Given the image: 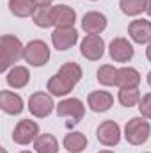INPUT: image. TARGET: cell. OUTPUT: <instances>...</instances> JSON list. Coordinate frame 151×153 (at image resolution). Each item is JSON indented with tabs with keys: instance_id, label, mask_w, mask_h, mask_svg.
<instances>
[{
	"instance_id": "cell-1",
	"label": "cell",
	"mask_w": 151,
	"mask_h": 153,
	"mask_svg": "<svg viewBox=\"0 0 151 153\" xmlns=\"http://www.w3.org/2000/svg\"><path fill=\"white\" fill-rule=\"evenodd\" d=\"M23 48L25 46L16 36H9V34L2 36L0 39V62H2L0 71L7 73L14 66V62H18V59L23 57Z\"/></svg>"
},
{
	"instance_id": "cell-2",
	"label": "cell",
	"mask_w": 151,
	"mask_h": 153,
	"mask_svg": "<svg viewBox=\"0 0 151 153\" xmlns=\"http://www.w3.org/2000/svg\"><path fill=\"white\" fill-rule=\"evenodd\" d=\"M151 126L144 117H132L126 126H124V139L133 144V146H141L150 139Z\"/></svg>"
},
{
	"instance_id": "cell-3",
	"label": "cell",
	"mask_w": 151,
	"mask_h": 153,
	"mask_svg": "<svg viewBox=\"0 0 151 153\" xmlns=\"http://www.w3.org/2000/svg\"><path fill=\"white\" fill-rule=\"evenodd\" d=\"M23 59L30 66H36V68L44 66L50 61V48L46 46L44 41L34 39V41H30V43L25 45V48H23Z\"/></svg>"
},
{
	"instance_id": "cell-4",
	"label": "cell",
	"mask_w": 151,
	"mask_h": 153,
	"mask_svg": "<svg viewBox=\"0 0 151 153\" xmlns=\"http://www.w3.org/2000/svg\"><path fill=\"white\" fill-rule=\"evenodd\" d=\"M53 109H55V103L52 94L48 93L38 91L29 98V111L34 117H46L53 112Z\"/></svg>"
},
{
	"instance_id": "cell-5",
	"label": "cell",
	"mask_w": 151,
	"mask_h": 153,
	"mask_svg": "<svg viewBox=\"0 0 151 153\" xmlns=\"http://www.w3.org/2000/svg\"><path fill=\"white\" fill-rule=\"evenodd\" d=\"M80 53L87 61H100L105 53V43L100 34H87L80 43Z\"/></svg>"
},
{
	"instance_id": "cell-6",
	"label": "cell",
	"mask_w": 151,
	"mask_h": 153,
	"mask_svg": "<svg viewBox=\"0 0 151 153\" xmlns=\"http://www.w3.org/2000/svg\"><path fill=\"white\" fill-rule=\"evenodd\" d=\"M39 135V126L36 121L32 119H21L18 121V125L14 126V132H13V141L16 144H29V143H34Z\"/></svg>"
},
{
	"instance_id": "cell-7",
	"label": "cell",
	"mask_w": 151,
	"mask_h": 153,
	"mask_svg": "<svg viewBox=\"0 0 151 153\" xmlns=\"http://www.w3.org/2000/svg\"><path fill=\"white\" fill-rule=\"evenodd\" d=\"M96 137L103 146L112 148L115 144H119V141H121V128L115 121H110V119L103 121V123H100V126L96 130Z\"/></svg>"
},
{
	"instance_id": "cell-8",
	"label": "cell",
	"mask_w": 151,
	"mask_h": 153,
	"mask_svg": "<svg viewBox=\"0 0 151 153\" xmlns=\"http://www.w3.org/2000/svg\"><path fill=\"white\" fill-rule=\"evenodd\" d=\"M50 20H52V27H55V29H61V27H73V25H75V20H76V13L70 7V5H64V4L52 5Z\"/></svg>"
},
{
	"instance_id": "cell-9",
	"label": "cell",
	"mask_w": 151,
	"mask_h": 153,
	"mask_svg": "<svg viewBox=\"0 0 151 153\" xmlns=\"http://www.w3.org/2000/svg\"><path fill=\"white\" fill-rule=\"evenodd\" d=\"M84 103L78 98H66L57 103V116L59 117H71L73 123H78L84 117Z\"/></svg>"
},
{
	"instance_id": "cell-10",
	"label": "cell",
	"mask_w": 151,
	"mask_h": 153,
	"mask_svg": "<svg viewBox=\"0 0 151 153\" xmlns=\"http://www.w3.org/2000/svg\"><path fill=\"white\" fill-rule=\"evenodd\" d=\"M109 53L115 62H128L133 57V46L126 38H114L109 46Z\"/></svg>"
},
{
	"instance_id": "cell-11",
	"label": "cell",
	"mask_w": 151,
	"mask_h": 153,
	"mask_svg": "<svg viewBox=\"0 0 151 153\" xmlns=\"http://www.w3.org/2000/svg\"><path fill=\"white\" fill-rule=\"evenodd\" d=\"M78 41V32L73 27H61L52 32V43L57 50H68Z\"/></svg>"
},
{
	"instance_id": "cell-12",
	"label": "cell",
	"mask_w": 151,
	"mask_h": 153,
	"mask_svg": "<svg viewBox=\"0 0 151 153\" xmlns=\"http://www.w3.org/2000/svg\"><path fill=\"white\" fill-rule=\"evenodd\" d=\"M128 34L139 45L151 43V22L150 20H133L128 25Z\"/></svg>"
},
{
	"instance_id": "cell-13",
	"label": "cell",
	"mask_w": 151,
	"mask_h": 153,
	"mask_svg": "<svg viewBox=\"0 0 151 153\" xmlns=\"http://www.w3.org/2000/svg\"><path fill=\"white\" fill-rule=\"evenodd\" d=\"M82 29L87 34H101L107 29V18H105V14H101L98 11L85 13L84 18H82Z\"/></svg>"
},
{
	"instance_id": "cell-14",
	"label": "cell",
	"mask_w": 151,
	"mask_h": 153,
	"mask_svg": "<svg viewBox=\"0 0 151 153\" xmlns=\"http://www.w3.org/2000/svg\"><path fill=\"white\" fill-rule=\"evenodd\" d=\"M87 105L93 112H107L114 105V96L109 91H93L87 96Z\"/></svg>"
},
{
	"instance_id": "cell-15",
	"label": "cell",
	"mask_w": 151,
	"mask_h": 153,
	"mask_svg": "<svg viewBox=\"0 0 151 153\" xmlns=\"http://www.w3.org/2000/svg\"><path fill=\"white\" fill-rule=\"evenodd\" d=\"M0 109L5 114H20L23 111V100L20 94L13 93V91H2L0 93Z\"/></svg>"
},
{
	"instance_id": "cell-16",
	"label": "cell",
	"mask_w": 151,
	"mask_h": 153,
	"mask_svg": "<svg viewBox=\"0 0 151 153\" xmlns=\"http://www.w3.org/2000/svg\"><path fill=\"white\" fill-rule=\"evenodd\" d=\"M30 80V71L25 66H13L7 73H5V82L14 87V89H21L29 84Z\"/></svg>"
},
{
	"instance_id": "cell-17",
	"label": "cell",
	"mask_w": 151,
	"mask_h": 153,
	"mask_svg": "<svg viewBox=\"0 0 151 153\" xmlns=\"http://www.w3.org/2000/svg\"><path fill=\"white\" fill-rule=\"evenodd\" d=\"M141 84V73L135 68H119L117 70V87H139Z\"/></svg>"
},
{
	"instance_id": "cell-18",
	"label": "cell",
	"mask_w": 151,
	"mask_h": 153,
	"mask_svg": "<svg viewBox=\"0 0 151 153\" xmlns=\"http://www.w3.org/2000/svg\"><path fill=\"white\" fill-rule=\"evenodd\" d=\"M38 9L34 0H9V11L18 18H29Z\"/></svg>"
},
{
	"instance_id": "cell-19",
	"label": "cell",
	"mask_w": 151,
	"mask_h": 153,
	"mask_svg": "<svg viewBox=\"0 0 151 153\" xmlns=\"http://www.w3.org/2000/svg\"><path fill=\"white\" fill-rule=\"evenodd\" d=\"M36 153H59V141L52 134H39L34 141Z\"/></svg>"
},
{
	"instance_id": "cell-20",
	"label": "cell",
	"mask_w": 151,
	"mask_h": 153,
	"mask_svg": "<svg viewBox=\"0 0 151 153\" xmlns=\"http://www.w3.org/2000/svg\"><path fill=\"white\" fill-rule=\"evenodd\" d=\"M46 91H50L52 96H66L68 93L73 91V85L68 84L61 75H53L46 82Z\"/></svg>"
},
{
	"instance_id": "cell-21",
	"label": "cell",
	"mask_w": 151,
	"mask_h": 153,
	"mask_svg": "<svg viewBox=\"0 0 151 153\" xmlns=\"http://www.w3.org/2000/svg\"><path fill=\"white\" fill-rule=\"evenodd\" d=\"M87 146V137L82 132H70L64 137V148L70 153H80Z\"/></svg>"
},
{
	"instance_id": "cell-22",
	"label": "cell",
	"mask_w": 151,
	"mask_h": 153,
	"mask_svg": "<svg viewBox=\"0 0 151 153\" xmlns=\"http://www.w3.org/2000/svg\"><path fill=\"white\" fill-rule=\"evenodd\" d=\"M57 75H61L68 84H71L75 87L76 84L80 82V78H82V68L76 62H66V64L61 66V70H59Z\"/></svg>"
},
{
	"instance_id": "cell-23",
	"label": "cell",
	"mask_w": 151,
	"mask_h": 153,
	"mask_svg": "<svg viewBox=\"0 0 151 153\" xmlns=\"http://www.w3.org/2000/svg\"><path fill=\"white\" fill-rule=\"evenodd\" d=\"M119 103L123 107H133L141 102V93H139V87H124V89H119Z\"/></svg>"
},
{
	"instance_id": "cell-24",
	"label": "cell",
	"mask_w": 151,
	"mask_h": 153,
	"mask_svg": "<svg viewBox=\"0 0 151 153\" xmlns=\"http://www.w3.org/2000/svg\"><path fill=\"white\" fill-rule=\"evenodd\" d=\"M146 4L148 0H121L119 7L126 16H137L146 11Z\"/></svg>"
},
{
	"instance_id": "cell-25",
	"label": "cell",
	"mask_w": 151,
	"mask_h": 153,
	"mask_svg": "<svg viewBox=\"0 0 151 153\" xmlns=\"http://www.w3.org/2000/svg\"><path fill=\"white\" fill-rule=\"evenodd\" d=\"M98 82L101 85H115L117 84V68H114L110 64H103L98 70Z\"/></svg>"
},
{
	"instance_id": "cell-26",
	"label": "cell",
	"mask_w": 151,
	"mask_h": 153,
	"mask_svg": "<svg viewBox=\"0 0 151 153\" xmlns=\"http://www.w3.org/2000/svg\"><path fill=\"white\" fill-rule=\"evenodd\" d=\"M50 11H52V5H38V9H36L34 14H32V20H34L36 27H39V29H48V27H52Z\"/></svg>"
},
{
	"instance_id": "cell-27",
	"label": "cell",
	"mask_w": 151,
	"mask_h": 153,
	"mask_svg": "<svg viewBox=\"0 0 151 153\" xmlns=\"http://www.w3.org/2000/svg\"><path fill=\"white\" fill-rule=\"evenodd\" d=\"M139 111L144 119H151V93L144 94L139 102Z\"/></svg>"
},
{
	"instance_id": "cell-28",
	"label": "cell",
	"mask_w": 151,
	"mask_h": 153,
	"mask_svg": "<svg viewBox=\"0 0 151 153\" xmlns=\"http://www.w3.org/2000/svg\"><path fill=\"white\" fill-rule=\"evenodd\" d=\"M34 2H36L38 5H52L53 0H34Z\"/></svg>"
},
{
	"instance_id": "cell-29",
	"label": "cell",
	"mask_w": 151,
	"mask_h": 153,
	"mask_svg": "<svg viewBox=\"0 0 151 153\" xmlns=\"http://www.w3.org/2000/svg\"><path fill=\"white\" fill-rule=\"evenodd\" d=\"M146 57H148V61L151 62V43L148 45V48H146Z\"/></svg>"
},
{
	"instance_id": "cell-30",
	"label": "cell",
	"mask_w": 151,
	"mask_h": 153,
	"mask_svg": "<svg viewBox=\"0 0 151 153\" xmlns=\"http://www.w3.org/2000/svg\"><path fill=\"white\" fill-rule=\"evenodd\" d=\"M146 13L151 16V0H148V4H146Z\"/></svg>"
},
{
	"instance_id": "cell-31",
	"label": "cell",
	"mask_w": 151,
	"mask_h": 153,
	"mask_svg": "<svg viewBox=\"0 0 151 153\" xmlns=\"http://www.w3.org/2000/svg\"><path fill=\"white\" fill-rule=\"evenodd\" d=\"M98 153H114V152H110V150H101V152H98Z\"/></svg>"
},
{
	"instance_id": "cell-32",
	"label": "cell",
	"mask_w": 151,
	"mask_h": 153,
	"mask_svg": "<svg viewBox=\"0 0 151 153\" xmlns=\"http://www.w3.org/2000/svg\"><path fill=\"white\" fill-rule=\"evenodd\" d=\"M148 84H150V85H151V71H150V73H148Z\"/></svg>"
},
{
	"instance_id": "cell-33",
	"label": "cell",
	"mask_w": 151,
	"mask_h": 153,
	"mask_svg": "<svg viewBox=\"0 0 151 153\" xmlns=\"http://www.w3.org/2000/svg\"><path fill=\"white\" fill-rule=\"evenodd\" d=\"M2 153H7V152H5V150H4V148H2Z\"/></svg>"
},
{
	"instance_id": "cell-34",
	"label": "cell",
	"mask_w": 151,
	"mask_h": 153,
	"mask_svg": "<svg viewBox=\"0 0 151 153\" xmlns=\"http://www.w3.org/2000/svg\"><path fill=\"white\" fill-rule=\"evenodd\" d=\"M20 153H30V152H20Z\"/></svg>"
},
{
	"instance_id": "cell-35",
	"label": "cell",
	"mask_w": 151,
	"mask_h": 153,
	"mask_svg": "<svg viewBox=\"0 0 151 153\" xmlns=\"http://www.w3.org/2000/svg\"><path fill=\"white\" fill-rule=\"evenodd\" d=\"M91 2H94V0H91Z\"/></svg>"
}]
</instances>
